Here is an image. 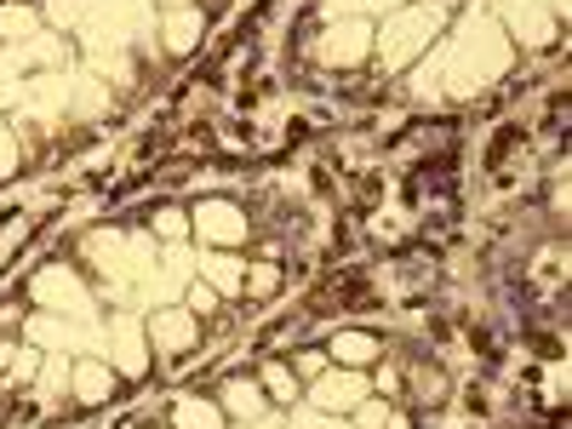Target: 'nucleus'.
Segmentation results:
<instances>
[{
	"mask_svg": "<svg viewBox=\"0 0 572 429\" xmlns=\"http://www.w3.org/2000/svg\"><path fill=\"white\" fill-rule=\"evenodd\" d=\"M144 338L155 344L160 360H184V355L200 344V321H195L184 304H166V310H155V315L144 321Z\"/></svg>",
	"mask_w": 572,
	"mask_h": 429,
	"instance_id": "nucleus-3",
	"label": "nucleus"
},
{
	"mask_svg": "<svg viewBox=\"0 0 572 429\" xmlns=\"http://www.w3.org/2000/svg\"><path fill=\"white\" fill-rule=\"evenodd\" d=\"M218 407H223L235 423H263V412H269L258 378H229V384H223V395H218Z\"/></svg>",
	"mask_w": 572,
	"mask_h": 429,
	"instance_id": "nucleus-8",
	"label": "nucleus"
},
{
	"mask_svg": "<svg viewBox=\"0 0 572 429\" xmlns=\"http://www.w3.org/2000/svg\"><path fill=\"white\" fill-rule=\"evenodd\" d=\"M160 7H195V0H160Z\"/></svg>",
	"mask_w": 572,
	"mask_h": 429,
	"instance_id": "nucleus-22",
	"label": "nucleus"
},
{
	"mask_svg": "<svg viewBox=\"0 0 572 429\" xmlns=\"http://www.w3.org/2000/svg\"><path fill=\"white\" fill-rule=\"evenodd\" d=\"M200 41V12L195 7H166V52H195Z\"/></svg>",
	"mask_w": 572,
	"mask_h": 429,
	"instance_id": "nucleus-11",
	"label": "nucleus"
},
{
	"mask_svg": "<svg viewBox=\"0 0 572 429\" xmlns=\"http://www.w3.org/2000/svg\"><path fill=\"white\" fill-rule=\"evenodd\" d=\"M378 355H384V344H378L373 333H339V338L326 344V360H332V367H355V373H366Z\"/></svg>",
	"mask_w": 572,
	"mask_h": 429,
	"instance_id": "nucleus-9",
	"label": "nucleus"
},
{
	"mask_svg": "<svg viewBox=\"0 0 572 429\" xmlns=\"http://www.w3.org/2000/svg\"><path fill=\"white\" fill-rule=\"evenodd\" d=\"M287 367H292V378H298V384H315V378L332 367V360H326V349H292Z\"/></svg>",
	"mask_w": 572,
	"mask_h": 429,
	"instance_id": "nucleus-16",
	"label": "nucleus"
},
{
	"mask_svg": "<svg viewBox=\"0 0 572 429\" xmlns=\"http://www.w3.org/2000/svg\"><path fill=\"white\" fill-rule=\"evenodd\" d=\"M407 384H413V401L418 407H441V395H447V373L441 367H407Z\"/></svg>",
	"mask_w": 572,
	"mask_h": 429,
	"instance_id": "nucleus-12",
	"label": "nucleus"
},
{
	"mask_svg": "<svg viewBox=\"0 0 572 429\" xmlns=\"http://www.w3.org/2000/svg\"><path fill=\"white\" fill-rule=\"evenodd\" d=\"M384 418H389V401L384 395H366V401H355V412H350V429H384Z\"/></svg>",
	"mask_w": 572,
	"mask_h": 429,
	"instance_id": "nucleus-17",
	"label": "nucleus"
},
{
	"mask_svg": "<svg viewBox=\"0 0 572 429\" xmlns=\"http://www.w3.org/2000/svg\"><path fill=\"white\" fill-rule=\"evenodd\" d=\"M218 304H223V299H218V292H212L207 281H200V275L184 286V310H189L195 321H212V315H218Z\"/></svg>",
	"mask_w": 572,
	"mask_h": 429,
	"instance_id": "nucleus-15",
	"label": "nucleus"
},
{
	"mask_svg": "<svg viewBox=\"0 0 572 429\" xmlns=\"http://www.w3.org/2000/svg\"><path fill=\"white\" fill-rule=\"evenodd\" d=\"M258 389H263L269 407H298V395H304V384L292 378L287 360H263V367H258Z\"/></svg>",
	"mask_w": 572,
	"mask_h": 429,
	"instance_id": "nucleus-10",
	"label": "nucleus"
},
{
	"mask_svg": "<svg viewBox=\"0 0 572 429\" xmlns=\"http://www.w3.org/2000/svg\"><path fill=\"white\" fill-rule=\"evenodd\" d=\"M115 360H110V367L115 373H126V378H144L149 373V344H144V326L138 321H115V349H110Z\"/></svg>",
	"mask_w": 572,
	"mask_h": 429,
	"instance_id": "nucleus-7",
	"label": "nucleus"
},
{
	"mask_svg": "<svg viewBox=\"0 0 572 429\" xmlns=\"http://www.w3.org/2000/svg\"><path fill=\"white\" fill-rule=\"evenodd\" d=\"M247 292H258V299L281 292V270H275V263H247Z\"/></svg>",
	"mask_w": 572,
	"mask_h": 429,
	"instance_id": "nucleus-18",
	"label": "nucleus"
},
{
	"mask_svg": "<svg viewBox=\"0 0 572 429\" xmlns=\"http://www.w3.org/2000/svg\"><path fill=\"white\" fill-rule=\"evenodd\" d=\"M252 236V223H247V212L235 207V201H200V207H189V241H207V247H218V252H235Z\"/></svg>",
	"mask_w": 572,
	"mask_h": 429,
	"instance_id": "nucleus-1",
	"label": "nucleus"
},
{
	"mask_svg": "<svg viewBox=\"0 0 572 429\" xmlns=\"http://www.w3.org/2000/svg\"><path fill=\"white\" fill-rule=\"evenodd\" d=\"M18 326H23V304H7L0 310V333H18Z\"/></svg>",
	"mask_w": 572,
	"mask_h": 429,
	"instance_id": "nucleus-20",
	"label": "nucleus"
},
{
	"mask_svg": "<svg viewBox=\"0 0 572 429\" xmlns=\"http://www.w3.org/2000/svg\"><path fill=\"white\" fill-rule=\"evenodd\" d=\"M35 367H41V349H18L7 373H12V378H35Z\"/></svg>",
	"mask_w": 572,
	"mask_h": 429,
	"instance_id": "nucleus-19",
	"label": "nucleus"
},
{
	"mask_svg": "<svg viewBox=\"0 0 572 429\" xmlns=\"http://www.w3.org/2000/svg\"><path fill=\"white\" fill-rule=\"evenodd\" d=\"M384 429H413V423H407V418H401V412L389 407V418H384Z\"/></svg>",
	"mask_w": 572,
	"mask_h": 429,
	"instance_id": "nucleus-21",
	"label": "nucleus"
},
{
	"mask_svg": "<svg viewBox=\"0 0 572 429\" xmlns=\"http://www.w3.org/2000/svg\"><path fill=\"white\" fill-rule=\"evenodd\" d=\"M70 389H75L81 407L110 401V395H115V367H110V360H97V355H81L70 367Z\"/></svg>",
	"mask_w": 572,
	"mask_h": 429,
	"instance_id": "nucleus-5",
	"label": "nucleus"
},
{
	"mask_svg": "<svg viewBox=\"0 0 572 429\" xmlns=\"http://www.w3.org/2000/svg\"><path fill=\"white\" fill-rule=\"evenodd\" d=\"M149 236H155V241H173V247H184V241H189V207H155V218H149Z\"/></svg>",
	"mask_w": 572,
	"mask_h": 429,
	"instance_id": "nucleus-14",
	"label": "nucleus"
},
{
	"mask_svg": "<svg viewBox=\"0 0 572 429\" xmlns=\"http://www.w3.org/2000/svg\"><path fill=\"white\" fill-rule=\"evenodd\" d=\"M366 384H373V395H384V401H395V395L407 389V367H401V360H389V355H378L373 367H366Z\"/></svg>",
	"mask_w": 572,
	"mask_h": 429,
	"instance_id": "nucleus-13",
	"label": "nucleus"
},
{
	"mask_svg": "<svg viewBox=\"0 0 572 429\" xmlns=\"http://www.w3.org/2000/svg\"><path fill=\"white\" fill-rule=\"evenodd\" d=\"M310 389V407L321 412V418H350L355 412V401H366L373 395V384H366V373H355V367H326L315 384H304Z\"/></svg>",
	"mask_w": 572,
	"mask_h": 429,
	"instance_id": "nucleus-2",
	"label": "nucleus"
},
{
	"mask_svg": "<svg viewBox=\"0 0 572 429\" xmlns=\"http://www.w3.org/2000/svg\"><path fill=\"white\" fill-rule=\"evenodd\" d=\"M200 281H207L218 299H241V292H247V263L235 258V252L207 247V258H200Z\"/></svg>",
	"mask_w": 572,
	"mask_h": 429,
	"instance_id": "nucleus-6",
	"label": "nucleus"
},
{
	"mask_svg": "<svg viewBox=\"0 0 572 429\" xmlns=\"http://www.w3.org/2000/svg\"><path fill=\"white\" fill-rule=\"evenodd\" d=\"M366 52H373V23L355 18V23H332L321 35V57L326 63H361Z\"/></svg>",
	"mask_w": 572,
	"mask_h": 429,
	"instance_id": "nucleus-4",
	"label": "nucleus"
}]
</instances>
